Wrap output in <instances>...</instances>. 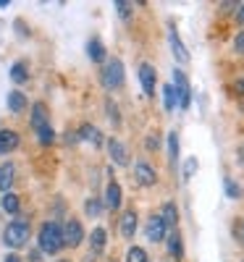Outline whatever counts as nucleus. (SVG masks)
I'll return each mask as SVG.
<instances>
[{
	"instance_id": "f257e3e1",
	"label": "nucleus",
	"mask_w": 244,
	"mask_h": 262,
	"mask_svg": "<svg viewBox=\"0 0 244 262\" xmlns=\"http://www.w3.org/2000/svg\"><path fill=\"white\" fill-rule=\"evenodd\" d=\"M37 249L42 254H58L63 249V226L58 221H45V223L39 226Z\"/></svg>"
},
{
	"instance_id": "f03ea898",
	"label": "nucleus",
	"mask_w": 244,
	"mask_h": 262,
	"mask_svg": "<svg viewBox=\"0 0 244 262\" xmlns=\"http://www.w3.org/2000/svg\"><path fill=\"white\" fill-rule=\"evenodd\" d=\"M29 238H32V226H29L27 217H13V221L3 228V244L13 252L27 247Z\"/></svg>"
},
{
	"instance_id": "7ed1b4c3",
	"label": "nucleus",
	"mask_w": 244,
	"mask_h": 262,
	"mask_svg": "<svg viewBox=\"0 0 244 262\" xmlns=\"http://www.w3.org/2000/svg\"><path fill=\"white\" fill-rule=\"evenodd\" d=\"M126 81V71H124V60L121 58H108L103 63V69H100V84H103V90L108 92H116L121 90Z\"/></svg>"
},
{
	"instance_id": "20e7f679",
	"label": "nucleus",
	"mask_w": 244,
	"mask_h": 262,
	"mask_svg": "<svg viewBox=\"0 0 244 262\" xmlns=\"http://www.w3.org/2000/svg\"><path fill=\"white\" fill-rule=\"evenodd\" d=\"M84 226L79 217H69V221L63 223V247H69V249H79L82 242H84Z\"/></svg>"
},
{
	"instance_id": "39448f33",
	"label": "nucleus",
	"mask_w": 244,
	"mask_h": 262,
	"mask_svg": "<svg viewBox=\"0 0 244 262\" xmlns=\"http://www.w3.org/2000/svg\"><path fill=\"white\" fill-rule=\"evenodd\" d=\"M173 90H176V97H179V107L181 111H189L192 105V86H189V79L181 69H173Z\"/></svg>"
},
{
	"instance_id": "423d86ee",
	"label": "nucleus",
	"mask_w": 244,
	"mask_h": 262,
	"mask_svg": "<svg viewBox=\"0 0 244 262\" xmlns=\"http://www.w3.org/2000/svg\"><path fill=\"white\" fill-rule=\"evenodd\" d=\"M76 139H79V142H87V144H92L95 149H100V147L105 144L103 131H100L95 123H90V121L79 123V128H76Z\"/></svg>"
},
{
	"instance_id": "0eeeda50",
	"label": "nucleus",
	"mask_w": 244,
	"mask_h": 262,
	"mask_svg": "<svg viewBox=\"0 0 244 262\" xmlns=\"http://www.w3.org/2000/svg\"><path fill=\"white\" fill-rule=\"evenodd\" d=\"M145 236L150 238L152 244L163 242V238L168 236V228H166V223H163L160 215H150V217H147V223H145Z\"/></svg>"
},
{
	"instance_id": "6e6552de",
	"label": "nucleus",
	"mask_w": 244,
	"mask_h": 262,
	"mask_svg": "<svg viewBox=\"0 0 244 262\" xmlns=\"http://www.w3.org/2000/svg\"><path fill=\"white\" fill-rule=\"evenodd\" d=\"M121 200H124V194H121L118 181H116V179H108V186H105V191H103V205H105V210L116 212V210L121 207Z\"/></svg>"
},
{
	"instance_id": "1a4fd4ad",
	"label": "nucleus",
	"mask_w": 244,
	"mask_h": 262,
	"mask_svg": "<svg viewBox=\"0 0 244 262\" xmlns=\"http://www.w3.org/2000/svg\"><path fill=\"white\" fill-rule=\"evenodd\" d=\"M105 147H108L110 160H113L116 165H121V168H126V165H129V149H126V144H124L118 137H110V139L105 142Z\"/></svg>"
},
{
	"instance_id": "9d476101",
	"label": "nucleus",
	"mask_w": 244,
	"mask_h": 262,
	"mask_svg": "<svg viewBox=\"0 0 244 262\" xmlns=\"http://www.w3.org/2000/svg\"><path fill=\"white\" fill-rule=\"evenodd\" d=\"M139 84H142L145 97H152V95H155V86H158V74H155L152 63H142V66H139Z\"/></svg>"
},
{
	"instance_id": "9b49d317",
	"label": "nucleus",
	"mask_w": 244,
	"mask_h": 262,
	"mask_svg": "<svg viewBox=\"0 0 244 262\" xmlns=\"http://www.w3.org/2000/svg\"><path fill=\"white\" fill-rule=\"evenodd\" d=\"M168 45H171V53L176 55V60H179V63H189V50H187V45L181 42L179 29H176L173 24L168 27Z\"/></svg>"
},
{
	"instance_id": "f8f14e48",
	"label": "nucleus",
	"mask_w": 244,
	"mask_h": 262,
	"mask_svg": "<svg viewBox=\"0 0 244 262\" xmlns=\"http://www.w3.org/2000/svg\"><path fill=\"white\" fill-rule=\"evenodd\" d=\"M134 176H137L139 186H155V184H158V173H155V168L150 163H145V160H139L134 165Z\"/></svg>"
},
{
	"instance_id": "ddd939ff",
	"label": "nucleus",
	"mask_w": 244,
	"mask_h": 262,
	"mask_svg": "<svg viewBox=\"0 0 244 262\" xmlns=\"http://www.w3.org/2000/svg\"><path fill=\"white\" fill-rule=\"evenodd\" d=\"M21 144V134L16 128H0V155H8Z\"/></svg>"
},
{
	"instance_id": "4468645a",
	"label": "nucleus",
	"mask_w": 244,
	"mask_h": 262,
	"mask_svg": "<svg viewBox=\"0 0 244 262\" xmlns=\"http://www.w3.org/2000/svg\"><path fill=\"white\" fill-rule=\"evenodd\" d=\"M166 247H168V254H171L176 262L184 259V238H181V231H179V228H176V231H168Z\"/></svg>"
},
{
	"instance_id": "2eb2a0df",
	"label": "nucleus",
	"mask_w": 244,
	"mask_h": 262,
	"mask_svg": "<svg viewBox=\"0 0 244 262\" xmlns=\"http://www.w3.org/2000/svg\"><path fill=\"white\" fill-rule=\"evenodd\" d=\"M118 231H121V238H134V233H137V212L134 210H124L121 221H118Z\"/></svg>"
},
{
	"instance_id": "dca6fc26",
	"label": "nucleus",
	"mask_w": 244,
	"mask_h": 262,
	"mask_svg": "<svg viewBox=\"0 0 244 262\" xmlns=\"http://www.w3.org/2000/svg\"><path fill=\"white\" fill-rule=\"evenodd\" d=\"M48 123H50L48 105H45V102H34V105H32V118H29L32 131H37V128H42V126H48Z\"/></svg>"
},
{
	"instance_id": "f3484780",
	"label": "nucleus",
	"mask_w": 244,
	"mask_h": 262,
	"mask_svg": "<svg viewBox=\"0 0 244 262\" xmlns=\"http://www.w3.org/2000/svg\"><path fill=\"white\" fill-rule=\"evenodd\" d=\"M87 58H90L92 63H97V66H103L108 60V53H105V45H103L100 37H92L90 42H87Z\"/></svg>"
},
{
	"instance_id": "a211bd4d",
	"label": "nucleus",
	"mask_w": 244,
	"mask_h": 262,
	"mask_svg": "<svg viewBox=\"0 0 244 262\" xmlns=\"http://www.w3.org/2000/svg\"><path fill=\"white\" fill-rule=\"evenodd\" d=\"M108 247V231L103 226H97L92 233H90V252L92 254H103Z\"/></svg>"
},
{
	"instance_id": "6ab92c4d",
	"label": "nucleus",
	"mask_w": 244,
	"mask_h": 262,
	"mask_svg": "<svg viewBox=\"0 0 244 262\" xmlns=\"http://www.w3.org/2000/svg\"><path fill=\"white\" fill-rule=\"evenodd\" d=\"M16 165L13 163H3L0 165V191H11V186H13V181H16Z\"/></svg>"
},
{
	"instance_id": "aec40b11",
	"label": "nucleus",
	"mask_w": 244,
	"mask_h": 262,
	"mask_svg": "<svg viewBox=\"0 0 244 262\" xmlns=\"http://www.w3.org/2000/svg\"><path fill=\"white\" fill-rule=\"evenodd\" d=\"M27 107H29V100H27V95H24V92H18V90L8 92V111H11L13 116L24 113Z\"/></svg>"
},
{
	"instance_id": "412c9836",
	"label": "nucleus",
	"mask_w": 244,
	"mask_h": 262,
	"mask_svg": "<svg viewBox=\"0 0 244 262\" xmlns=\"http://www.w3.org/2000/svg\"><path fill=\"white\" fill-rule=\"evenodd\" d=\"M160 217H163V223H166L168 231H176V228H179V210H176L173 202H166V205H163Z\"/></svg>"
},
{
	"instance_id": "4be33fe9",
	"label": "nucleus",
	"mask_w": 244,
	"mask_h": 262,
	"mask_svg": "<svg viewBox=\"0 0 244 262\" xmlns=\"http://www.w3.org/2000/svg\"><path fill=\"white\" fill-rule=\"evenodd\" d=\"M0 207H3L8 215H18V210H21V196L13 194V191L3 194V196H0Z\"/></svg>"
},
{
	"instance_id": "5701e85b",
	"label": "nucleus",
	"mask_w": 244,
	"mask_h": 262,
	"mask_svg": "<svg viewBox=\"0 0 244 262\" xmlns=\"http://www.w3.org/2000/svg\"><path fill=\"white\" fill-rule=\"evenodd\" d=\"M11 81L18 84V86L29 81V69H27V63H24V60H16V63L11 66Z\"/></svg>"
},
{
	"instance_id": "b1692460",
	"label": "nucleus",
	"mask_w": 244,
	"mask_h": 262,
	"mask_svg": "<svg viewBox=\"0 0 244 262\" xmlns=\"http://www.w3.org/2000/svg\"><path fill=\"white\" fill-rule=\"evenodd\" d=\"M163 107H166V113H173L176 107H179V97H176V90H173V84H163Z\"/></svg>"
},
{
	"instance_id": "393cba45",
	"label": "nucleus",
	"mask_w": 244,
	"mask_h": 262,
	"mask_svg": "<svg viewBox=\"0 0 244 262\" xmlns=\"http://www.w3.org/2000/svg\"><path fill=\"white\" fill-rule=\"evenodd\" d=\"M34 137H37V142L42 144V147H50V144H55L58 142V134H55V128L48 123V126H42V128H37L34 131Z\"/></svg>"
},
{
	"instance_id": "a878e982",
	"label": "nucleus",
	"mask_w": 244,
	"mask_h": 262,
	"mask_svg": "<svg viewBox=\"0 0 244 262\" xmlns=\"http://www.w3.org/2000/svg\"><path fill=\"white\" fill-rule=\"evenodd\" d=\"M168 163H179V131H168Z\"/></svg>"
},
{
	"instance_id": "bb28decb",
	"label": "nucleus",
	"mask_w": 244,
	"mask_h": 262,
	"mask_svg": "<svg viewBox=\"0 0 244 262\" xmlns=\"http://www.w3.org/2000/svg\"><path fill=\"white\" fill-rule=\"evenodd\" d=\"M103 196H90V200L84 202V212H87V217H100L103 215Z\"/></svg>"
},
{
	"instance_id": "cd10ccee",
	"label": "nucleus",
	"mask_w": 244,
	"mask_h": 262,
	"mask_svg": "<svg viewBox=\"0 0 244 262\" xmlns=\"http://www.w3.org/2000/svg\"><path fill=\"white\" fill-rule=\"evenodd\" d=\"M105 113H108V121L113 123V128H121V116H118V105L110 100V97H105Z\"/></svg>"
},
{
	"instance_id": "c85d7f7f",
	"label": "nucleus",
	"mask_w": 244,
	"mask_h": 262,
	"mask_svg": "<svg viewBox=\"0 0 244 262\" xmlns=\"http://www.w3.org/2000/svg\"><path fill=\"white\" fill-rule=\"evenodd\" d=\"M126 262H150V257H147V252H145L142 247H129Z\"/></svg>"
},
{
	"instance_id": "c756f323",
	"label": "nucleus",
	"mask_w": 244,
	"mask_h": 262,
	"mask_svg": "<svg viewBox=\"0 0 244 262\" xmlns=\"http://www.w3.org/2000/svg\"><path fill=\"white\" fill-rule=\"evenodd\" d=\"M223 191H226L229 200H241V186H239L234 179H226V181H223Z\"/></svg>"
},
{
	"instance_id": "7c9ffc66",
	"label": "nucleus",
	"mask_w": 244,
	"mask_h": 262,
	"mask_svg": "<svg viewBox=\"0 0 244 262\" xmlns=\"http://www.w3.org/2000/svg\"><path fill=\"white\" fill-rule=\"evenodd\" d=\"M197 168H199V163H197V158H187V163H184V170H181V179L184 181H189L194 173H197Z\"/></svg>"
},
{
	"instance_id": "2f4dec72",
	"label": "nucleus",
	"mask_w": 244,
	"mask_h": 262,
	"mask_svg": "<svg viewBox=\"0 0 244 262\" xmlns=\"http://www.w3.org/2000/svg\"><path fill=\"white\" fill-rule=\"evenodd\" d=\"M116 11H118V16H121L124 21L131 18V3H126V0H116Z\"/></svg>"
},
{
	"instance_id": "473e14b6",
	"label": "nucleus",
	"mask_w": 244,
	"mask_h": 262,
	"mask_svg": "<svg viewBox=\"0 0 244 262\" xmlns=\"http://www.w3.org/2000/svg\"><path fill=\"white\" fill-rule=\"evenodd\" d=\"M234 53H236V55H244V32H239V34L234 37Z\"/></svg>"
},
{
	"instance_id": "72a5a7b5",
	"label": "nucleus",
	"mask_w": 244,
	"mask_h": 262,
	"mask_svg": "<svg viewBox=\"0 0 244 262\" xmlns=\"http://www.w3.org/2000/svg\"><path fill=\"white\" fill-rule=\"evenodd\" d=\"M145 147H147L150 152H155V149H158V147H160V139H158V134H150V137L145 139Z\"/></svg>"
},
{
	"instance_id": "f704fd0d",
	"label": "nucleus",
	"mask_w": 244,
	"mask_h": 262,
	"mask_svg": "<svg viewBox=\"0 0 244 262\" xmlns=\"http://www.w3.org/2000/svg\"><path fill=\"white\" fill-rule=\"evenodd\" d=\"M231 90H234V95H236V97H244V74H241V76L234 81Z\"/></svg>"
},
{
	"instance_id": "c9c22d12",
	"label": "nucleus",
	"mask_w": 244,
	"mask_h": 262,
	"mask_svg": "<svg viewBox=\"0 0 244 262\" xmlns=\"http://www.w3.org/2000/svg\"><path fill=\"white\" fill-rule=\"evenodd\" d=\"M29 262H42V252H39V249H32V254H29Z\"/></svg>"
},
{
	"instance_id": "e433bc0d",
	"label": "nucleus",
	"mask_w": 244,
	"mask_h": 262,
	"mask_svg": "<svg viewBox=\"0 0 244 262\" xmlns=\"http://www.w3.org/2000/svg\"><path fill=\"white\" fill-rule=\"evenodd\" d=\"M3 262H21V257H18L16 252H8V254L3 257Z\"/></svg>"
},
{
	"instance_id": "4c0bfd02",
	"label": "nucleus",
	"mask_w": 244,
	"mask_h": 262,
	"mask_svg": "<svg viewBox=\"0 0 244 262\" xmlns=\"http://www.w3.org/2000/svg\"><path fill=\"white\" fill-rule=\"evenodd\" d=\"M236 21L244 24V3H239V11H236Z\"/></svg>"
},
{
	"instance_id": "58836bf2",
	"label": "nucleus",
	"mask_w": 244,
	"mask_h": 262,
	"mask_svg": "<svg viewBox=\"0 0 244 262\" xmlns=\"http://www.w3.org/2000/svg\"><path fill=\"white\" fill-rule=\"evenodd\" d=\"M239 163H241V165H244V147H241V149H239Z\"/></svg>"
},
{
	"instance_id": "ea45409f",
	"label": "nucleus",
	"mask_w": 244,
	"mask_h": 262,
	"mask_svg": "<svg viewBox=\"0 0 244 262\" xmlns=\"http://www.w3.org/2000/svg\"><path fill=\"white\" fill-rule=\"evenodd\" d=\"M239 111L244 113V97H239Z\"/></svg>"
},
{
	"instance_id": "a19ab883",
	"label": "nucleus",
	"mask_w": 244,
	"mask_h": 262,
	"mask_svg": "<svg viewBox=\"0 0 244 262\" xmlns=\"http://www.w3.org/2000/svg\"><path fill=\"white\" fill-rule=\"evenodd\" d=\"M0 8H8V0H0Z\"/></svg>"
},
{
	"instance_id": "79ce46f5",
	"label": "nucleus",
	"mask_w": 244,
	"mask_h": 262,
	"mask_svg": "<svg viewBox=\"0 0 244 262\" xmlns=\"http://www.w3.org/2000/svg\"><path fill=\"white\" fill-rule=\"evenodd\" d=\"M55 262H71V259H63V257H60V259H55Z\"/></svg>"
},
{
	"instance_id": "37998d69",
	"label": "nucleus",
	"mask_w": 244,
	"mask_h": 262,
	"mask_svg": "<svg viewBox=\"0 0 244 262\" xmlns=\"http://www.w3.org/2000/svg\"><path fill=\"white\" fill-rule=\"evenodd\" d=\"M241 262H244V259H241Z\"/></svg>"
}]
</instances>
